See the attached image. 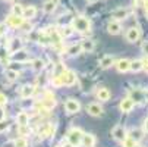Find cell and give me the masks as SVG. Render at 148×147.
I'll list each match as a JSON object with an SVG mask.
<instances>
[{
  "label": "cell",
  "mask_w": 148,
  "mask_h": 147,
  "mask_svg": "<svg viewBox=\"0 0 148 147\" xmlns=\"http://www.w3.org/2000/svg\"><path fill=\"white\" fill-rule=\"evenodd\" d=\"M141 50H142V53H144L145 56H148V41L142 43V46H141Z\"/></svg>",
  "instance_id": "obj_37"
},
{
  "label": "cell",
  "mask_w": 148,
  "mask_h": 147,
  "mask_svg": "<svg viewBox=\"0 0 148 147\" xmlns=\"http://www.w3.org/2000/svg\"><path fill=\"white\" fill-rule=\"evenodd\" d=\"M144 8H145V13L148 15V0H144Z\"/></svg>",
  "instance_id": "obj_45"
},
{
  "label": "cell",
  "mask_w": 148,
  "mask_h": 147,
  "mask_svg": "<svg viewBox=\"0 0 148 147\" xmlns=\"http://www.w3.org/2000/svg\"><path fill=\"white\" fill-rule=\"evenodd\" d=\"M28 122H29V115H28L27 112L18 113V116H16V124L19 125V127H27Z\"/></svg>",
  "instance_id": "obj_12"
},
{
  "label": "cell",
  "mask_w": 148,
  "mask_h": 147,
  "mask_svg": "<svg viewBox=\"0 0 148 147\" xmlns=\"http://www.w3.org/2000/svg\"><path fill=\"white\" fill-rule=\"evenodd\" d=\"M129 71H132V72L142 71V60H132L131 62V66H129Z\"/></svg>",
  "instance_id": "obj_23"
},
{
  "label": "cell",
  "mask_w": 148,
  "mask_h": 147,
  "mask_svg": "<svg viewBox=\"0 0 148 147\" xmlns=\"http://www.w3.org/2000/svg\"><path fill=\"white\" fill-rule=\"evenodd\" d=\"M142 69L148 74V59H145V60H142Z\"/></svg>",
  "instance_id": "obj_40"
},
{
  "label": "cell",
  "mask_w": 148,
  "mask_h": 147,
  "mask_svg": "<svg viewBox=\"0 0 148 147\" xmlns=\"http://www.w3.org/2000/svg\"><path fill=\"white\" fill-rule=\"evenodd\" d=\"M35 15H37V9L34 8V6H27V8H24V13H22V16H24V19H31V18H35Z\"/></svg>",
  "instance_id": "obj_18"
},
{
  "label": "cell",
  "mask_w": 148,
  "mask_h": 147,
  "mask_svg": "<svg viewBox=\"0 0 148 147\" xmlns=\"http://www.w3.org/2000/svg\"><path fill=\"white\" fill-rule=\"evenodd\" d=\"M21 30H24V31H31V28H32V25L29 24V22H27V21H24V24L19 27Z\"/></svg>",
  "instance_id": "obj_36"
},
{
  "label": "cell",
  "mask_w": 148,
  "mask_h": 147,
  "mask_svg": "<svg viewBox=\"0 0 148 147\" xmlns=\"http://www.w3.org/2000/svg\"><path fill=\"white\" fill-rule=\"evenodd\" d=\"M88 2H95V0H88Z\"/></svg>",
  "instance_id": "obj_50"
},
{
  "label": "cell",
  "mask_w": 148,
  "mask_h": 147,
  "mask_svg": "<svg viewBox=\"0 0 148 147\" xmlns=\"http://www.w3.org/2000/svg\"><path fill=\"white\" fill-rule=\"evenodd\" d=\"M82 52V49H81V44H73V46H71L69 49H68V53L69 55H72V56H75V55H79Z\"/></svg>",
  "instance_id": "obj_28"
},
{
  "label": "cell",
  "mask_w": 148,
  "mask_h": 147,
  "mask_svg": "<svg viewBox=\"0 0 148 147\" xmlns=\"http://www.w3.org/2000/svg\"><path fill=\"white\" fill-rule=\"evenodd\" d=\"M41 106H43L44 110H50V109H53V108L56 106V100H54V97H51L50 94H47V99H44L43 101H41Z\"/></svg>",
  "instance_id": "obj_14"
},
{
  "label": "cell",
  "mask_w": 148,
  "mask_h": 147,
  "mask_svg": "<svg viewBox=\"0 0 148 147\" xmlns=\"http://www.w3.org/2000/svg\"><path fill=\"white\" fill-rule=\"evenodd\" d=\"M113 62H114L113 56H104V57L100 60V66H101L103 69H107V68H110V66L113 65Z\"/></svg>",
  "instance_id": "obj_21"
},
{
  "label": "cell",
  "mask_w": 148,
  "mask_h": 147,
  "mask_svg": "<svg viewBox=\"0 0 148 147\" xmlns=\"http://www.w3.org/2000/svg\"><path fill=\"white\" fill-rule=\"evenodd\" d=\"M72 28L78 32H90L91 30V21L85 16H76L72 22Z\"/></svg>",
  "instance_id": "obj_1"
},
{
  "label": "cell",
  "mask_w": 148,
  "mask_h": 147,
  "mask_svg": "<svg viewBox=\"0 0 148 147\" xmlns=\"http://www.w3.org/2000/svg\"><path fill=\"white\" fill-rule=\"evenodd\" d=\"M18 77H19L18 71H13V69H8L6 71V78L9 81H15V79H18Z\"/></svg>",
  "instance_id": "obj_30"
},
{
  "label": "cell",
  "mask_w": 148,
  "mask_h": 147,
  "mask_svg": "<svg viewBox=\"0 0 148 147\" xmlns=\"http://www.w3.org/2000/svg\"><path fill=\"white\" fill-rule=\"evenodd\" d=\"M65 109H66L68 113H76L81 109V104L75 99H68L66 103H65Z\"/></svg>",
  "instance_id": "obj_4"
},
{
  "label": "cell",
  "mask_w": 148,
  "mask_h": 147,
  "mask_svg": "<svg viewBox=\"0 0 148 147\" xmlns=\"http://www.w3.org/2000/svg\"><path fill=\"white\" fill-rule=\"evenodd\" d=\"M129 66H131V60H128V59H120L116 63V68H117L119 72H128Z\"/></svg>",
  "instance_id": "obj_13"
},
{
  "label": "cell",
  "mask_w": 148,
  "mask_h": 147,
  "mask_svg": "<svg viewBox=\"0 0 148 147\" xmlns=\"http://www.w3.org/2000/svg\"><path fill=\"white\" fill-rule=\"evenodd\" d=\"M24 16H18V15H10L9 16V19H8V24L10 25V27H13V28H19L21 25L24 24Z\"/></svg>",
  "instance_id": "obj_9"
},
{
  "label": "cell",
  "mask_w": 148,
  "mask_h": 147,
  "mask_svg": "<svg viewBox=\"0 0 148 147\" xmlns=\"http://www.w3.org/2000/svg\"><path fill=\"white\" fill-rule=\"evenodd\" d=\"M97 99L101 100V101H109V99H110V91H109L107 88H100V90L97 91Z\"/></svg>",
  "instance_id": "obj_20"
},
{
  "label": "cell",
  "mask_w": 148,
  "mask_h": 147,
  "mask_svg": "<svg viewBox=\"0 0 148 147\" xmlns=\"http://www.w3.org/2000/svg\"><path fill=\"white\" fill-rule=\"evenodd\" d=\"M135 6H139V5H144V0H135Z\"/></svg>",
  "instance_id": "obj_46"
},
{
  "label": "cell",
  "mask_w": 148,
  "mask_h": 147,
  "mask_svg": "<svg viewBox=\"0 0 148 147\" xmlns=\"http://www.w3.org/2000/svg\"><path fill=\"white\" fill-rule=\"evenodd\" d=\"M38 41L43 46H46V44H49V43H51L50 41V37L49 35H46V34H40V37H38Z\"/></svg>",
  "instance_id": "obj_32"
},
{
  "label": "cell",
  "mask_w": 148,
  "mask_h": 147,
  "mask_svg": "<svg viewBox=\"0 0 148 147\" xmlns=\"http://www.w3.org/2000/svg\"><path fill=\"white\" fill-rule=\"evenodd\" d=\"M82 135H84V133H82L79 128H72V130L69 131V134H68V141H69V144L73 146V147H78V146L81 144V141H82Z\"/></svg>",
  "instance_id": "obj_2"
},
{
  "label": "cell",
  "mask_w": 148,
  "mask_h": 147,
  "mask_svg": "<svg viewBox=\"0 0 148 147\" xmlns=\"http://www.w3.org/2000/svg\"><path fill=\"white\" fill-rule=\"evenodd\" d=\"M6 101H8L6 96H5V94H2V93H0V106H3V104H6Z\"/></svg>",
  "instance_id": "obj_38"
},
{
  "label": "cell",
  "mask_w": 148,
  "mask_h": 147,
  "mask_svg": "<svg viewBox=\"0 0 148 147\" xmlns=\"http://www.w3.org/2000/svg\"><path fill=\"white\" fill-rule=\"evenodd\" d=\"M139 37H141V31H139V28H136V27L129 28L128 32H126V40H128L129 43H135V41L139 40Z\"/></svg>",
  "instance_id": "obj_7"
},
{
  "label": "cell",
  "mask_w": 148,
  "mask_h": 147,
  "mask_svg": "<svg viewBox=\"0 0 148 147\" xmlns=\"http://www.w3.org/2000/svg\"><path fill=\"white\" fill-rule=\"evenodd\" d=\"M35 88L32 86H24L22 88H21V96H22L24 99H29L32 94H34Z\"/></svg>",
  "instance_id": "obj_19"
},
{
  "label": "cell",
  "mask_w": 148,
  "mask_h": 147,
  "mask_svg": "<svg viewBox=\"0 0 148 147\" xmlns=\"http://www.w3.org/2000/svg\"><path fill=\"white\" fill-rule=\"evenodd\" d=\"M5 2H12V0H5Z\"/></svg>",
  "instance_id": "obj_49"
},
{
  "label": "cell",
  "mask_w": 148,
  "mask_h": 147,
  "mask_svg": "<svg viewBox=\"0 0 148 147\" xmlns=\"http://www.w3.org/2000/svg\"><path fill=\"white\" fill-rule=\"evenodd\" d=\"M144 133H148V118L144 121Z\"/></svg>",
  "instance_id": "obj_41"
},
{
  "label": "cell",
  "mask_w": 148,
  "mask_h": 147,
  "mask_svg": "<svg viewBox=\"0 0 148 147\" xmlns=\"http://www.w3.org/2000/svg\"><path fill=\"white\" fill-rule=\"evenodd\" d=\"M81 144H82L84 147H92V146L95 144V138H94V135H92V134H84V135H82V141H81Z\"/></svg>",
  "instance_id": "obj_16"
},
{
  "label": "cell",
  "mask_w": 148,
  "mask_h": 147,
  "mask_svg": "<svg viewBox=\"0 0 148 147\" xmlns=\"http://www.w3.org/2000/svg\"><path fill=\"white\" fill-rule=\"evenodd\" d=\"M5 28H6V25H5V24H0V35H2V34L5 32Z\"/></svg>",
  "instance_id": "obj_44"
},
{
  "label": "cell",
  "mask_w": 148,
  "mask_h": 147,
  "mask_svg": "<svg viewBox=\"0 0 148 147\" xmlns=\"http://www.w3.org/2000/svg\"><path fill=\"white\" fill-rule=\"evenodd\" d=\"M43 9H44V12H46V13H53V10L56 9V3H54V0H47V2L44 3V6H43Z\"/></svg>",
  "instance_id": "obj_24"
},
{
  "label": "cell",
  "mask_w": 148,
  "mask_h": 147,
  "mask_svg": "<svg viewBox=\"0 0 148 147\" xmlns=\"http://www.w3.org/2000/svg\"><path fill=\"white\" fill-rule=\"evenodd\" d=\"M5 147H16V146H15V141H8L5 144Z\"/></svg>",
  "instance_id": "obj_42"
},
{
  "label": "cell",
  "mask_w": 148,
  "mask_h": 147,
  "mask_svg": "<svg viewBox=\"0 0 148 147\" xmlns=\"http://www.w3.org/2000/svg\"><path fill=\"white\" fill-rule=\"evenodd\" d=\"M72 32H73V28H72V27H65V28L59 30V34H60L62 38H63V37H69V35H72Z\"/></svg>",
  "instance_id": "obj_27"
},
{
  "label": "cell",
  "mask_w": 148,
  "mask_h": 147,
  "mask_svg": "<svg viewBox=\"0 0 148 147\" xmlns=\"http://www.w3.org/2000/svg\"><path fill=\"white\" fill-rule=\"evenodd\" d=\"M0 121H5V110L0 108Z\"/></svg>",
  "instance_id": "obj_43"
},
{
  "label": "cell",
  "mask_w": 148,
  "mask_h": 147,
  "mask_svg": "<svg viewBox=\"0 0 148 147\" xmlns=\"http://www.w3.org/2000/svg\"><path fill=\"white\" fill-rule=\"evenodd\" d=\"M15 146H16V147H27L28 143H27L25 138H18V140L15 141Z\"/></svg>",
  "instance_id": "obj_34"
},
{
  "label": "cell",
  "mask_w": 148,
  "mask_h": 147,
  "mask_svg": "<svg viewBox=\"0 0 148 147\" xmlns=\"http://www.w3.org/2000/svg\"><path fill=\"white\" fill-rule=\"evenodd\" d=\"M120 30H122V25H120V22H117V21H112V22H109V25H107V31L112 35H117L120 32Z\"/></svg>",
  "instance_id": "obj_11"
},
{
  "label": "cell",
  "mask_w": 148,
  "mask_h": 147,
  "mask_svg": "<svg viewBox=\"0 0 148 147\" xmlns=\"http://www.w3.org/2000/svg\"><path fill=\"white\" fill-rule=\"evenodd\" d=\"M21 47H22V41H21L19 38H15L12 40V46H10V52H16V50H21Z\"/></svg>",
  "instance_id": "obj_26"
},
{
  "label": "cell",
  "mask_w": 148,
  "mask_h": 147,
  "mask_svg": "<svg viewBox=\"0 0 148 147\" xmlns=\"http://www.w3.org/2000/svg\"><path fill=\"white\" fill-rule=\"evenodd\" d=\"M122 143H123V147H132V146L135 144V141H134L132 138H129V137H126Z\"/></svg>",
  "instance_id": "obj_35"
},
{
  "label": "cell",
  "mask_w": 148,
  "mask_h": 147,
  "mask_svg": "<svg viewBox=\"0 0 148 147\" xmlns=\"http://www.w3.org/2000/svg\"><path fill=\"white\" fill-rule=\"evenodd\" d=\"M22 13H24V6L22 5H13V8H12V15H18V16H22Z\"/></svg>",
  "instance_id": "obj_29"
},
{
  "label": "cell",
  "mask_w": 148,
  "mask_h": 147,
  "mask_svg": "<svg viewBox=\"0 0 148 147\" xmlns=\"http://www.w3.org/2000/svg\"><path fill=\"white\" fill-rule=\"evenodd\" d=\"M131 10L129 9H125V8H120V9H116L114 12H112V18L114 21H120V19H126L129 16Z\"/></svg>",
  "instance_id": "obj_8"
},
{
  "label": "cell",
  "mask_w": 148,
  "mask_h": 147,
  "mask_svg": "<svg viewBox=\"0 0 148 147\" xmlns=\"http://www.w3.org/2000/svg\"><path fill=\"white\" fill-rule=\"evenodd\" d=\"M51 84H53L54 87H62V86H63L62 78H60L59 75H54V77H53V79H51Z\"/></svg>",
  "instance_id": "obj_33"
},
{
  "label": "cell",
  "mask_w": 148,
  "mask_h": 147,
  "mask_svg": "<svg viewBox=\"0 0 148 147\" xmlns=\"http://www.w3.org/2000/svg\"><path fill=\"white\" fill-rule=\"evenodd\" d=\"M6 128H8V124L5 121H0V133H3Z\"/></svg>",
  "instance_id": "obj_39"
},
{
  "label": "cell",
  "mask_w": 148,
  "mask_h": 147,
  "mask_svg": "<svg viewBox=\"0 0 148 147\" xmlns=\"http://www.w3.org/2000/svg\"><path fill=\"white\" fill-rule=\"evenodd\" d=\"M112 135H113V138H114V140H117V141H123L126 137H128V133H126V130H125L123 127L117 125V127H114V128H113Z\"/></svg>",
  "instance_id": "obj_6"
},
{
  "label": "cell",
  "mask_w": 148,
  "mask_h": 147,
  "mask_svg": "<svg viewBox=\"0 0 148 147\" xmlns=\"http://www.w3.org/2000/svg\"><path fill=\"white\" fill-rule=\"evenodd\" d=\"M134 108H135V101H134L131 97H126V99H123V100L120 101V110H122L123 113H129Z\"/></svg>",
  "instance_id": "obj_5"
},
{
  "label": "cell",
  "mask_w": 148,
  "mask_h": 147,
  "mask_svg": "<svg viewBox=\"0 0 148 147\" xmlns=\"http://www.w3.org/2000/svg\"><path fill=\"white\" fill-rule=\"evenodd\" d=\"M12 59L15 62H25V60H28V53L25 50H16L12 53Z\"/></svg>",
  "instance_id": "obj_15"
},
{
  "label": "cell",
  "mask_w": 148,
  "mask_h": 147,
  "mask_svg": "<svg viewBox=\"0 0 148 147\" xmlns=\"http://www.w3.org/2000/svg\"><path fill=\"white\" fill-rule=\"evenodd\" d=\"M59 77L62 78L63 86H73L75 81H76V75H75L73 71H63Z\"/></svg>",
  "instance_id": "obj_3"
},
{
  "label": "cell",
  "mask_w": 148,
  "mask_h": 147,
  "mask_svg": "<svg viewBox=\"0 0 148 147\" xmlns=\"http://www.w3.org/2000/svg\"><path fill=\"white\" fill-rule=\"evenodd\" d=\"M144 100H147V101H148V90H147V91H144Z\"/></svg>",
  "instance_id": "obj_47"
},
{
  "label": "cell",
  "mask_w": 148,
  "mask_h": 147,
  "mask_svg": "<svg viewBox=\"0 0 148 147\" xmlns=\"http://www.w3.org/2000/svg\"><path fill=\"white\" fill-rule=\"evenodd\" d=\"M94 47H95V43H94L92 40H84L82 43H81V49H82V52L90 53V52L94 50Z\"/></svg>",
  "instance_id": "obj_17"
},
{
  "label": "cell",
  "mask_w": 148,
  "mask_h": 147,
  "mask_svg": "<svg viewBox=\"0 0 148 147\" xmlns=\"http://www.w3.org/2000/svg\"><path fill=\"white\" fill-rule=\"evenodd\" d=\"M132 147H141V146H138V144H136V143H135V144H134V146H132Z\"/></svg>",
  "instance_id": "obj_48"
},
{
  "label": "cell",
  "mask_w": 148,
  "mask_h": 147,
  "mask_svg": "<svg viewBox=\"0 0 148 147\" xmlns=\"http://www.w3.org/2000/svg\"><path fill=\"white\" fill-rule=\"evenodd\" d=\"M87 110H88V113L91 116H101L103 115V108L100 106L98 103H91L90 106L87 108Z\"/></svg>",
  "instance_id": "obj_10"
},
{
  "label": "cell",
  "mask_w": 148,
  "mask_h": 147,
  "mask_svg": "<svg viewBox=\"0 0 148 147\" xmlns=\"http://www.w3.org/2000/svg\"><path fill=\"white\" fill-rule=\"evenodd\" d=\"M128 137L132 138L135 143H138L139 140H142V137H144V131H141V130H132V131L128 134Z\"/></svg>",
  "instance_id": "obj_22"
},
{
  "label": "cell",
  "mask_w": 148,
  "mask_h": 147,
  "mask_svg": "<svg viewBox=\"0 0 148 147\" xmlns=\"http://www.w3.org/2000/svg\"><path fill=\"white\" fill-rule=\"evenodd\" d=\"M43 68H44V62L41 60V59H35V60H32V69H34V71L40 72Z\"/></svg>",
  "instance_id": "obj_25"
},
{
  "label": "cell",
  "mask_w": 148,
  "mask_h": 147,
  "mask_svg": "<svg viewBox=\"0 0 148 147\" xmlns=\"http://www.w3.org/2000/svg\"><path fill=\"white\" fill-rule=\"evenodd\" d=\"M134 101H142L144 100V91H132V97H131Z\"/></svg>",
  "instance_id": "obj_31"
}]
</instances>
